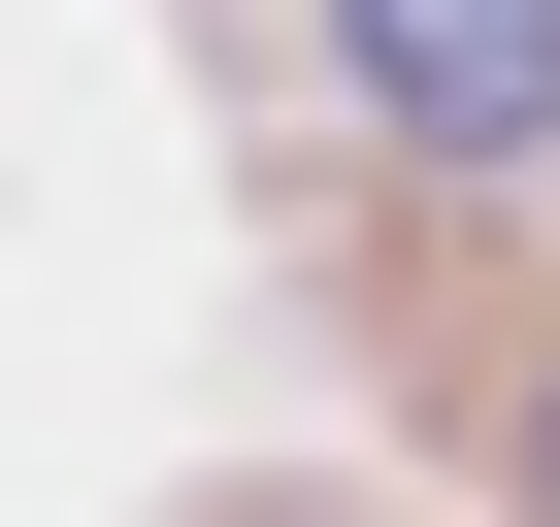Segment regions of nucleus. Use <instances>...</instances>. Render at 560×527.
I'll return each mask as SVG.
<instances>
[{"mask_svg":"<svg viewBox=\"0 0 560 527\" xmlns=\"http://www.w3.org/2000/svg\"><path fill=\"white\" fill-rule=\"evenodd\" d=\"M330 99L429 198H494V165H560V0H330Z\"/></svg>","mask_w":560,"mask_h":527,"instance_id":"nucleus-1","label":"nucleus"},{"mask_svg":"<svg viewBox=\"0 0 560 527\" xmlns=\"http://www.w3.org/2000/svg\"><path fill=\"white\" fill-rule=\"evenodd\" d=\"M527 494H560V429H527Z\"/></svg>","mask_w":560,"mask_h":527,"instance_id":"nucleus-2","label":"nucleus"}]
</instances>
